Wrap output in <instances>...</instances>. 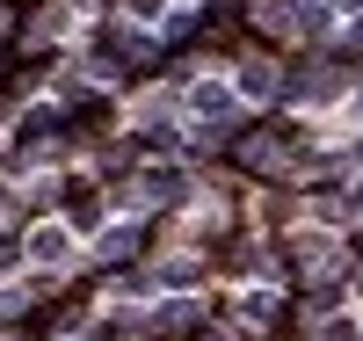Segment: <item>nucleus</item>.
<instances>
[{"label":"nucleus","instance_id":"obj_1","mask_svg":"<svg viewBox=\"0 0 363 341\" xmlns=\"http://www.w3.org/2000/svg\"><path fill=\"white\" fill-rule=\"evenodd\" d=\"M66 255H73L66 225H37V233H29V262H66Z\"/></svg>","mask_w":363,"mask_h":341},{"label":"nucleus","instance_id":"obj_2","mask_svg":"<svg viewBox=\"0 0 363 341\" xmlns=\"http://www.w3.org/2000/svg\"><path fill=\"white\" fill-rule=\"evenodd\" d=\"M138 189L167 203V196H182V174H174V167H145V174H138Z\"/></svg>","mask_w":363,"mask_h":341},{"label":"nucleus","instance_id":"obj_3","mask_svg":"<svg viewBox=\"0 0 363 341\" xmlns=\"http://www.w3.org/2000/svg\"><path fill=\"white\" fill-rule=\"evenodd\" d=\"M298 0H262V29H298Z\"/></svg>","mask_w":363,"mask_h":341},{"label":"nucleus","instance_id":"obj_4","mask_svg":"<svg viewBox=\"0 0 363 341\" xmlns=\"http://www.w3.org/2000/svg\"><path fill=\"white\" fill-rule=\"evenodd\" d=\"M196 116L225 123V116H233V95H225V87H196Z\"/></svg>","mask_w":363,"mask_h":341},{"label":"nucleus","instance_id":"obj_5","mask_svg":"<svg viewBox=\"0 0 363 341\" xmlns=\"http://www.w3.org/2000/svg\"><path fill=\"white\" fill-rule=\"evenodd\" d=\"M356 211H363V181H356Z\"/></svg>","mask_w":363,"mask_h":341}]
</instances>
